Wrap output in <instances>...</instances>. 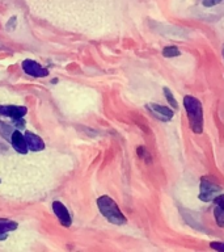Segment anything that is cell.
<instances>
[{"label":"cell","mask_w":224,"mask_h":252,"mask_svg":"<svg viewBox=\"0 0 224 252\" xmlns=\"http://www.w3.org/2000/svg\"><path fill=\"white\" fill-rule=\"evenodd\" d=\"M184 108L188 114L189 126L192 131L200 134L203 131V108L202 102L194 96L186 94L184 97Z\"/></svg>","instance_id":"6da1fadb"},{"label":"cell","mask_w":224,"mask_h":252,"mask_svg":"<svg viewBox=\"0 0 224 252\" xmlns=\"http://www.w3.org/2000/svg\"><path fill=\"white\" fill-rule=\"evenodd\" d=\"M97 206L100 209V213L113 224H125L127 222V218L125 214L121 212V209L117 205V202L109 196H101L97 200Z\"/></svg>","instance_id":"7a4b0ae2"},{"label":"cell","mask_w":224,"mask_h":252,"mask_svg":"<svg viewBox=\"0 0 224 252\" xmlns=\"http://www.w3.org/2000/svg\"><path fill=\"white\" fill-rule=\"evenodd\" d=\"M222 192V187L218 183L212 180L211 177L203 176L200 177L199 183V200L202 202H210L215 198L219 193Z\"/></svg>","instance_id":"3957f363"},{"label":"cell","mask_w":224,"mask_h":252,"mask_svg":"<svg viewBox=\"0 0 224 252\" xmlns=\"http://www.w3.org/2000/svg\"><path fill=\"white\" fill-rule=\"evenodd\" d=\"M147 109L149 110V113L152 114L153 117L163 122L170 121L173 116H174V112H173L172 108L160 105V104H156V102H149V104H147Z\"/></svg>","instance_id":"277c9868"},{"label":"cell","mask_w":224,"mask_h":252,"mask_svg":"<svg viewBox=\"0 0 224 252\" xmlns=\"http://www.w3.org/2000/svg\"><path fill=\"white\" fill-rule=\"evenodd\" d=\"M21 67L25 71V74H28L29 76H33V78H46L47 75H49L47 68L42 67L35 61H31V59H25L21 63Z\"/></svg>","instance_id":"5b68a950"},{"label":"cell","mask_w":224,"mask_h":252,"mask_svg":"<svg viewBox=\"0 0 224 252\" xmlns=\"http://www.w3.org/2000/svg\"><path fill=\"white\" fill-rule=\"evenodd\" d=\"M51 208H53V212H54V214L59 220V222H60L64 227H70L71 224H72V218H71L70 212L67 210L66 206H64L60 201H54L53 205H51Z\"/></svg>","instance_id":"8992f818"},{"label":"cell","mask_w":224,"mask_h":252,"mask_svg":"<svg viewBox=\"0 0 224 252\" xmlns=\"http://www.w3.org/2000/svg\"><path fill=\"white\" fill-rule=\"evenodd\" d=\"M28 113V109L25 106L20 105H0V114L4 117L11 118V120H17V118H24V116Z\"/></svg>","instance_id":"52a82bcc"},{"label":"cell","mask_w":224,"mask_h":252,"mask_svg":"<svg viewBox=\"0 0 224 252\" xmlns=\"http://www.w3.org/2000/svg\"><path fill=\"white\" fill-rule=\"evenodd\" d=\"M12 145V147L17 151L19 154H25L29 151L27 146V141H25V137H24V134L20 131L19 129H15L13 134H12V138H11V142H9Z\"/></svg>","instance_id":"ba28073f"},{"label":"cell","mask_w":224,"mask_h":252,"mask_svg":"<svg viewBox=\"0 0 224 252\" xmlns=\"http://www.w3.org/2000/svg\"><path fill=\"white\" fill-rule=\"evenodd\" d=\"M212 201H214V217L216 224L224 228V194L216 196Z\"/></svg>","instance_id":"9c48e42d"},{"label":"cell","mask_w":224,"mask_h":252,"mask_svg":"<svg viewBox=\"0 0 224 252\" xmlns=\"http://www.w3.org/2000/svg\"><path fill=\"white\" fill-rule=\"evenodd\" d=\"M24 137H25V141H27L28 149L30 150V151L37 153V151H42L45 149V142L37 134L31 133V131H25Z\"/></svg>","instance_id":"30bf717a"},{"label":"cell","mask_w":224,"mask_h":252,"mask_svg":"<svg viewBox=\"0 0 224 252\" xmlns=\"http://www.w3.org/2000/svg\"><path fill=\"white\" fill-rule=\"evenodd\" d=\"M19 227L17 222L7 218H0V240H5L8 238V232L15 231Z\"/></svg>","instance_id":"8fae6325"},{"label":"cell","mask_w":224,"mask_h":252,"mask_svg":"<svg viewBox=\"0 0 224 252\" xmlns=\"http://www.w3.org/2000/svg\"><path fill=\"white\" fill-rule=\"evenodd\" d=\"M15 126L11 125V124H7V122L4 121H0V135L5 139V141L11 142V138H12V134L15 131L13 129Z\"/></svg>","instance_id":"7c38bea8"},{"label":"cell","mask_w":224,"mask_h":252,"mask_svg":"<svg viewBox=\"0 0 224 252\" xmlns=\"http://www.w3.org/2000/svg\"><path fill=\"white\" fill-rule=\"evenodd\" d=\"M163 57L165 58H173V57H180L181 55V51L178 47L176 46H167L163 49Z\"/></svg>","instance_id":"4fadbf2b"},{"label":"cell","mask_w":224,"mask_h":252,"mask_svg":"<svg viewBox=\"0 0 224 252\" xmlns=\"http://www.w3.org/2000/svg\"><path fill=\"white\" fill-rule=\"evenodd\" d=\"M163 92H164L165 98L168 100L169 105L172 106L173 109H177V108H178V102H177V100L174 98V96H173L172 91L169 90L168 87H164V88H163Z\"/></svg>","instance_id":"5bb4252c"},{"label":"cell","mask_w":224,"mask_h":252,"mask_svg":"<svg viewBox=\"0 0 224 252\" xmlns=\"http://www.w3.org/2000/svg\"><path fill=\"white\" fill-rule=\"evenodd\" d=\"M210 247H211L212 250H215V251L224 252V242H211V243H210Z\"/></svg>","instance_id":"9a60e30c"},{"label":"cell","mask_w":224,"mask_h":252,"mask_svg":"<svg viewBox=\"0 0 224 252\" xmlns=\"http://www.w3.org/2000/svg\"><path fill=\"white\" fill-rule=\"evenodd\" d=\"M12 125L15 126L16 129H24V127H25V120H24V118L12 120Z\"/></svg>","instance_id":"2e32d148"},{"label":"cell","mask_w":224,"mask_h":252,"mask_svg":"<svg viewBox=\"0 0 224 252\" xmlns=\"http://www.w3.org/2000/svg\"><path fill=\"white\" fill-rule=\"evenodd\" d=\"M222 1H224V0H202V3H203L204 7H207V8H211V7H214V5H218V4H220Z\"/></svg>","instance_id":"e0dca14e"},{"label":"cell","mask_w":224,"mask_h":252,"mask_svg":"<svg viewBox=\"0 0 224 252\" xmlns=\"http://www.w3.org/2000/svg\"><path fill=\"white\" fill-rule=\"evenodd\" d=\"M222 55H223V58H224V45L223 47H222Z\"/></svg>","instance_id":"ac0fdd59"},{"label":"cell","mask_w":224,"mask_h":252,"mask_svg":"<svg viewBox=\"0 0 224 252\" xmlns=\"http://www.w3.org/2000/svg\"><path fill=\"white\" fill-rule=\"evenodd\" d=\"M0 183H1V180H0Z\"/></svg>","instance_id":"d6986e66"}]
</instances>
